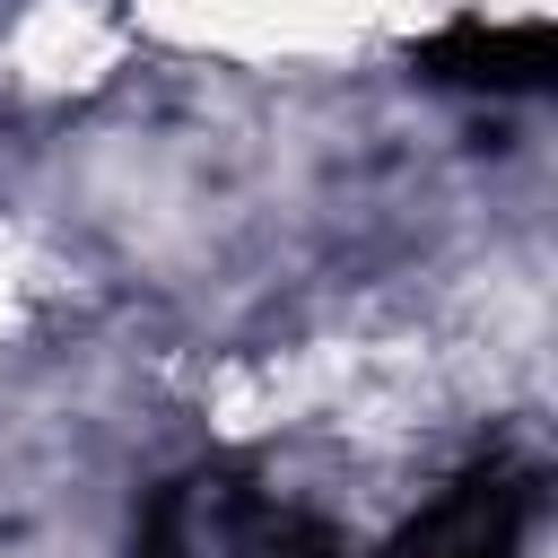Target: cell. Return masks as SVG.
I'll list each match as a JSON object with an SVG mask.
<instances>
[{
	"label": "cell",
	"instance_id": "cell-1",
	"mask_svg": "<svg viewBox=\"0 0 558 558\" xmlns=\"http://www.w3.org/2000/svg\"><path fill=\"white\" fill-rule=\"evenodd\" d=\"M523 506H532V480L514 471H471L436 514H418V532L401 541V558H514L523 541Z\"/></svg>",
	"mask_w": 558,
	"mask_h": 558
}]
</instances>
